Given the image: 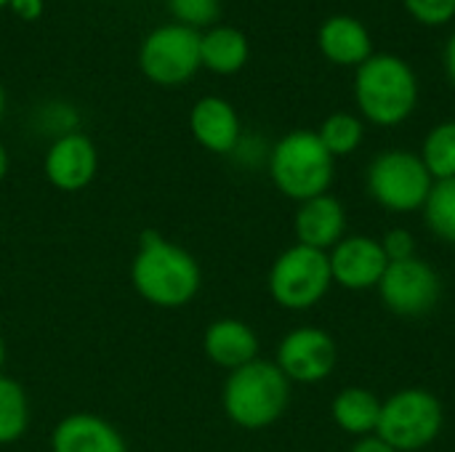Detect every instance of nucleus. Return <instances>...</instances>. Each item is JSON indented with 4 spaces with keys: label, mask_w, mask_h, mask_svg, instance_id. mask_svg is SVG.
Masks as SVG:
<instances>
[{
    "label": "nucleus",
    "mask_w": 455,
    "mask_h": 452,
    "mask_svg": "<svg viewBox=\"0 0 455 452\" xmlns=\"http://www.w3.org/2000/svg\"><path fill=\"white\" fill-rule=\"evenodd\" d=\"M275 186L296 202L328 194L336 178V157L323 147L317 131H291L269 152Z\"/></svg>",
    "instance_id": "nucleus-4"
},
{
    "label": "nucleus",
    "mask_w": 455,
    "mask_h": 452,
    "mask_svg": "<svg viewBox=\"0 0 455 452\" xmlns=\"http://www.w3.org/2000/svg\"><path fill=\"white\" fill-rule=\"evenodd\" d=\"M99 155L88 136L64 133L59 136L45 155V176L61 192H80L96 176Z\"/></svg>",
    "instance_id": "nucleus-12"
},
{
    "label": "nucleus",
    "mask_w": 455,
    "mask_h": 452,
    "mask_svg": "<svg viewBox=\"0 0 455 452\" xmlns=\"http://www.w3.org/2000/svg\"><path fill=\"white\" fill-rule=\"evenodd\" d=\"M421 160L435 181L455 178V120H445L427 133Z\"/></svg>",
    "instance_id": "nucleus-20"
},
{
    "label": "nucleus",
    "mask_w": 455,
    "mask_h": 452,
    "mask_svg": "<svg viewBox=\"0 0 455 452\" xmlns=\"http://www.w3.org/2000/svg\"><path fill=\"white\" fill-rule=\"evenodd\" d=\"M403 5L427 27H443L455 19V0H403Z\"/></svg>",
    "instance_id": "nucleus-25"
},
{
    "label": "nucleus",
    "mask_w": 455,
    "mask_h": 452,
    "mask_svg": "<svg viewBox=\"0 0 455 452\" xmlns=\"http://www.w3.org/2000/svg\"><path fill=\"white\" fill-rule=\"evenodd\" d=\"M251 45L237 27H213L200 35V61L216 75H235L245 67Z\"/></svg>",
    "instance_id": "nucleus-19"
},
{
    "label": "nucleus",
    "mask_w": 455,
    "mask_h": 452,
    "mask_svg": "<svg viewBox=\"0 0 455 452\" xmlns=\"http://www.w3.org/2000/svg\"><path fill=\"white\" fill-rule=\"evenodd\" d=\"M365 186L373 202L389 213L421 210L435 178L429 176L421 155L411 149H387L373 157L365 173Z\"/></svg>",
    "instance_id": "nucleus-6"
},
{
    "label": "nucleus",
    "mask_w": 455,
    "mask_h": 452,
    "mask_svg": "<svg viewBox=\"0 0 455 452\" xmlns=\"http://www.w3.org/2000/svg\"><path fill=\"white\" fill-rule=\"evenodd\" d=\"M5 173H8V152H5V147L0 144V181L5 178Z\"/></svg>",
    "instance_id": "nucleus-30"
},
{
    "label": "nucleus",
    "mask_w": 455,
    "mask_h": 452,
    "mask_svg": "<svg viewBox=\"0 0 455 452\" xmlns=\"http://www.w3.org/2000/svg\"><path fill=\"white\" fill-rule=\"evenodd\" d=\"M379 242H381V248H384V253H387L389 264L416 258V250H419L413 232H411V229H405V226H395V229H389V232L384 234V240H379Z\"/></svg>",
    "instance_id": "nucleus-26"
},
{
    "label": "nucleus",
    "mask_w": 455,
    "mask_h": 452,
    "mask_svg": "<svg viewBox=\"0 0 455 452\" xmlns=\"http://www.w3.org/2000/svg\"><path fill=\"white\" fill-rule=\"evenodd\" d=\"M3 112H5V93H3V88H0V120H3Z\"/></svg>",
    "instance_id": "nucleus-31"
},
{
    "label": "nucleus",
    "mask_w": 455,
    "mask_h": 452,
    "mask_svg": "<svg viewBox=\"0 0 455 452\" xmlns=\"http://www.w3.org/2000/svg\"><path fill=\"white\" fill-rule=\"evenodd\" d=\"M168 8L179 19V24L195 29L219 19L221 0H168Z\"/></svg>",
    "instance_id": "nucleus-24"
},
{
    "label": "nucleus",
    "mask_w": 455,
    "mask_h": 452,
    "mask_svg": "<svg viewBox=\"0 0 455 452\" xmlns=\"http://www.w3.org/2000/svg\"><path fill=\"white\" fill-rule=\"evenodd\" d=\"M299 245L315 250H333L347 237V210L339 197L320 194L307 202H299L296 221H293Z\"/></svg>",
    "instance_id": "nucleus-13"
},
{
    "label": "nucleus",
    "mask_w": 455,
    "mask_h": 452,
    "mask_svg": "<svg viewBox=\"0 0 455 452\" xmlns=\"http://www.w3.org/2000/svg\"><path fill=\"white\" fill-rule=\"evenodd\" d=\"M352 452H397V450H392L384 440H379V437L373 434V437L357 440V445L352 448Z\"/></svg>",
    "instance_id": "nucleus-28"
},
{
    "label": "nucleus",
    "mask_w": 455,
    "mask_h": 452,
    "mask_svg": "<svg viewBox=\"0 0 455 452\" xmlns=\"http://www.w3.org/2000/svg\"><path fill=\"white\" fill-rule=\"evenodd\" d=\"M8 3H11V0H0V8H3V5H8Z\"/></svg>",
    "instance_id": "nucleus-33"
},
{
    "label": "nucleus",
    "mask_w": 455,
    "mask_h": 452,
    "mask_svg": "<svg viewBox=\"0 0 455 452\" xmlns=\"http://www.w3.org/2000/svg\"><path fill=\"white\" fill-rule=\"evenodd\" d=\"M8 8H11L19 19H24V21H35V19L43 13V0H11V3H8Z\"/></svg>",
    "instance_id": "nucleus-27"
},
{
    "label": "nucleus",
    "mask_w": 455,
    "mask_h": 452,
    "mask_svg": "<svg viewBox=\"0 0 455 452\" xmlns=\"http://www.w3.org/2000/svg\"><path fill=\"white\" fill-rule=\"evenodd\" d=\"M336 341L323 328H296L277 346V368L291 384H320L336 370Z\"/></svg>",
    "instance_id": "nucleus-10"
},
{
    "label": "nucleus",
    "mask_w": 455,
    "mask_h": 452,
    "mask_svg": "<svg viewBox=\"0 0 455 452\" xmlns=\"http://www.w3.org/2000/svg\"><path fill=\"white\" fill-rule=\"evenodd\" d=\"M331 416L344 434L365 440V437H373L379 429L381 400L371 389L349 386L336 394V400L331 405Z\"/></svg>",
    "instance_id": "nucleus-18"
},
{
    "label": "nucleus",
    "mask_w": 455,
    "mask_h": 452,
    "mask_svg": "<svg viewBox=\"0 0 455 452\" xmlns=\"http://www.w3.org/2000/svg\"><path fill=\"white\" fill-rule=\"evenodd\" d=\"M29 424V405L24 389L13 381L0 376V445L16 442Z\"/></svg>",
    "instance_id": "nucleus-23"
},
{
    "label": "nucleus",
    "mask_w": 455,
    "mask_h": 452,
    "mask_svg": "<svg viewBox=\"0 0 455 452\" xmlns=\"http://www.w3.org/2000/svg\"><path fill=\"white\" fill-rule=\"evenodd\" d=\"M355 101L363 117L379 128L403 125L419 104V77L395 53H373L355 75Z\"/></svg>",
    "instance_id": "nucleus-2"
},
{
    "label": "nucleus",
    "mask_w": 455,
    "mask_h": 452,
    "mask_svg": "<svg viewBox=\"0 0 455 452\" xmlns=\"http://www.w3.org/2000/svg\"><path fill=\"white\" fill-rule=\"evenodd\" d=\"M189 128L195 141L216 155H229L240 147V117L227 99L205 96L192 107Z\"/></svg>",
    "instance_id": "nucleus-14"
},
{
    "label": "nucleus",
    "mask_w": 455,
    "mask_h": 452,
    "mask_svg": "<svg viewBox=\"0 0 455 452\" xmlns=\"http://www.w3.org/2000/svg\"><path fill=\"white\" fill-rule=\"evenodd\" d=\"M379 296L397 317H424L437 306L443 296V280L429 261L416 256L387 266L379 282Z\"/></svg>",
    "instance_id": "nucleus-9"
},
{
    "label": "nucleus",
    "mask_w": 455,
    "mask_h": 452,
    "mask_svg": "<svg viewBox=\"0 0 455 452\" xmlns=\"http://www.w3.org/2000/svg\"><path fill=\"white\" fill-rule=\"evenodd\" d=\"M3 360H5V344H3V338H0V368H3Z\"/></svg>",
    "instance_id": "nucleus-32"
},
{
    "label": "nucleus",
    "mask_w": 455,
    "mask_h": 452,
    "mask_svg": "<svg viewBox=\"0 0 455 452\" xmlns=\"http://www.w3.org/2000/svg\"><path fill=\"white\" fill-rule=\"evenodd\" d=\"M203 349L213 365L232 373V370L259 360V336L248 322L224 317L205 328Z\"/></svg>",
    "instance_id": "nucleus-15"
},
{
    "label": "nucleus",
    "mask_w": 455,
    "mask_h": 452,
    "mask_svg": "<svg viewBox=\"0 0 455 452\" xmlns=\"http://www.w3.org/2000/svg\"><path fill=\"white\" fill-rule=\"evenodd\" d=\"M443 402L427 389H400L381 402L376 437L397 452L427 450L443 432Z\"/></svg>",
    "instance_id": "nucleus-5"
},
{
    "label": "nucleus",
    "mask_w": 455,
    "mask_h": 452,
    "mask_svg": "<svg viewBox=\"0 0 455 452\" xmlns=\"http://www.w3.org/2000/svg\"><path fill=\"white\" fill-rule=\"evenodd\" d=\"M317 45L323 56L339 67H360L376 53L368 27L360 19L347 16V13H339L323 21L317 32Z\"/></svg>",
    "instance_id": "nucleus-16"
},
{
    "label": "nucleus",
    "mask_w": 455,
    "mask_h": 452,
    "mask_svg": "<svg viewBox=\"0 0 455 452\" xmlns=\"http://www.w3.org/2000/svg\"><path fill=\"white\" fill-rule=\"evenodd\" d=\"M131 280L136 293L152 306L179 309L197 296L203 274L189 250L157 232H144L131 264Z\"/></svg>",
    "instance_id": "nucleus-1"
},
{
    "label": "nucleus",
    "mask_w": 455,
    "mask_h": 452,
    "mask_svg": "<svg viewBox=\"0 0 455 452\" xmlns=\"http://www.w3.org/2000/svg\"><path fill=\"white\" fill-rule=\"evenodd\" d=\"M267 285L269 296L283 309L307 312L317 306L333 285L328 253L296 242L275 258Z\"/></svg>",
    "instance_id": "nucleus-7"
},
{
    "label": "nucleus",
    "mask_w": 455,
    "mask_h": 452,
    "mask_svg": "<svg viewBox=\"0 0 455 452\" xmlns=\"http://www.w3.org/2000/svg\"><path fill=\"white\" fill-rule=\"evenodd\" d=\"M317 136L333 157H347L360 149L365 139V125L352 112H333L323 120Z\"/></svg>",
    "instance_id": "nucleus-22"
},
{
    "label": "nucleus",
    "mask_w": 455,
    "mask_h": 452,
    "mask_svg": "<svg viewBox=\"0 0 455 452\" xmlns=\"http://www.w3.org/2000/svg\"><path fill=\"white\" fill-rule=\"evenodd\" d=\"M328 261H331L333 285L352 290V293L379 288V282L389 266V258H387L381 242L368 234H347L328 253Z\"/></svg>",
    "instance_id": "nucleus-11"
},
{
    "label": "nucleus",
    "mask_w": 455,
    "mask_h": 452,
    "mask_svg": "<svg viewBox=\"0 0 455 452\" xmlns=\"http://www.w3.org/2000/svg\"><path fill=\"white\" fill-rule=\"evenodd\" d=\"M141 72L157 85H181L195 77L200 61V32L184 24L152 29L139 51Z\"/></svg>",
    "instance_id": "nucleus-8"
},
{
    "label": "nucleus",
    "mask_w": 455,
    "mask_h": 452,
    "mask_svg": "<svg viewBox=\"0 0 455 452\" xmlns=\"http://www.w3.org/2000/svg\"><path fill=\"white\" fill-rule=\"evenodd\" d=\"M445 69H448V77L455 85V32L453 37L448 40V48H445Z\"/></svg>",
    "instance_id": "nucleus-29"
},
{
    "label": "nucleus",
    "mask_w": 455,
    "mask_h": 452,
    "mask_svg": "<svg viewBox=\"0 0 455 452\" xmlns=\"http://www.w3.org/2000/svg\"><path fill=\"white\" fill-rule=\"evenodd\" d=\"M421 210H424L427 229L437 240L455 245V178L435 181Z\"/></svg>",
    "instance_id": "nucleus-21"
},
{
    "label": "nucleus",
    "mask_w": 455,
    "mask_h": 452,
    "mask_svg": "<svg viewBox=\"0 0 455 452\" xmlns=\"http://www.w3.org/2000/svg\"><path fill=\"white\" fill-rule=\"evenodd\" d=\"M227 418L248 432H259L283 418L291 402V381L275 362L253 360L229 373L224 384Z\"/></svg>",
    "instance_id": "nucleus-3"
},
{
    "label": "nucleus",
    "mask_w": 455,
    "mask_h": 452,
    "mask_svg": "<svg viewBox=\"0 0 455 452\" xmlns=\"http://www.w3.org/2000/svg\"><path fill=\"white\" fill-rule=\"evenodd\" d=\"M53 452H128L120 432L96 416H69L64 418L51 437Z\"/></svg>",
    "instance_id": "nucleus-17"
}]
</instances>
